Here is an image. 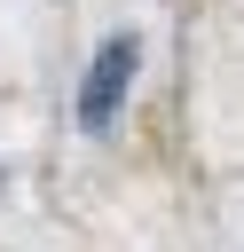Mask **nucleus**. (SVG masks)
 Listing matches in <instances>:
<instances>
[{"instance_id":"f257e3e1","label":"nucleus","mask_w":244,"mask_h":252,"mask_svg":"<svg viewBox=\"0 0 244 252\" xmlns=\"http://www.w3.org/2000/svg\"><path fill=\"white\" fill-rule=\"evenodd\" d=\"M134 63H142L134 32L102 39V55L87 63V87H79V126H87V134H110V118H118V102H126V87H134Z\"/></svg>"}]
</instances>
